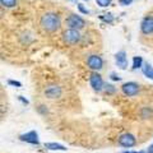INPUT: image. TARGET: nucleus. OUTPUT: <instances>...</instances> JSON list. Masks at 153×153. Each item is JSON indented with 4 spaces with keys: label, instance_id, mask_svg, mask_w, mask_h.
I'll use <instances>...</instances> for the list:
<instances>
[{
    "label": "nucleus",
    "instance_id": "nucleus-1",
    "mask_svg": "<svg viewBox=\"0 0 153 153\" xmlns=\"http://www.w3.org/2000/svg\"><path fill=\"white\" fill-rule=\"evenodd\" d=\"M60 25H61L60 17L55 13H46L40 19L41 28L46 32H50V33L56 32L60 28Z\"/></svg>",
    "mask_w": 153,
    "mask_h": 153
},
{
    "label": "nucleus",
    "instance_id": "nucleus-2",
    "mask_svg": "<svg viewBox=\"0 0 153 153\" xmlns=\"http://www.w3.org/2000/svg\"><path fill=\"white\" fill-rule=\"evenodd\" d=\"M63 40H64V42H66V44H69V45H75L80 41V35H79L78 30L69 28V30H66L63 33Z\"/></svg>",
    "mask_w": 153,
    "mask_h": 153
},
{
    "label": "nucleus",
    "instance_id": "nucleus-3",
    "mask_svg": "<svg viewBox=\"0 0 153 153\" xmlns=\"http://www.w3.org/2000/svg\"><path fill=\"white\" fill-rule=\"evenodd\" d=\"M66 25L69 26V28L79 31L85 26V22L83 18H80L79 16H76V14H71V16H69V18L66 19Z\"/></svg>",
    "mask_w": 153,
    "mask_h": 153
},
{
    "label": "nucleus",
    "instance_id": "nucleus-4",
    "mask_svg": "<svg viewBox=\"0 0 153 153\" xmlns=\"http://www.w3.org/2000/svg\"><path fill=\"white\" fill-rule=\"evenodd\" d=\"M89 83H91V87L93 88L94 92H101V91L103 89V80L101 78V75H100L97 71H93L92 74H91L89 76Z\"/></svg>",
    "mask_w": 153,
    "mask_h": 153
},
{
    "label": "nucleus",
    "instance_id": "nucleus-5",
    "mask_svg": "<svg viewBox=\"0 0 153 153\" xmlns=\"http://www.w3.org/2000/svg\"><path fill=\"white\" fill-rule=\"evenodd\" d=\"M87 65H88V68L92 69L93 71L101 70L103 66V60H102V57L98 55H91L87 59Z\"/></svg>",
    "mask_w": 153,
    "mask_h": 153
},
{
    "label": "nucleus",
    "instance_id": "nucleus-6",
    "mask_svg": "<svg viewBox=\"0 0 153 153\" xmlns=\"http://www.w3.org/2000/svg\"><path fill=\"white\" fill-rule=\"evenodd\" d=\"M121 91L128 97H133V96L138 94V92H139V85L134 82H128L121 85Z\"/></svg>",
    "mask_w": 153,
    "mask_h": 153
},
{
    "label": "nucleus",
    "instance_id": "nucleus-7",
    "mask_svg": "<svg viewBox=\"0 0 153 153\" xmlns=\"http://www.w3.org/2000/svg\"><path fill=\"white\" fill-rule=\"evenodd\" d=\"M117 143L124 148H131L137 144V139L131 134H123V135L119 137Z\"/></svg>",
    "mask_w": 153,
    "mask_h": 153
},
{
    "label": "nucleus",
    "instance_id": "nucleus-8",
    "mask_svg": "<svg viewBox=\"0 0 153 153\" xmlns=\"http://www.w3.org/2000/svg\"><path fill=\"white\" fill-rule=\"evenodd\" d=\"M19 139L22 142H27L30 143V144H35V146H38L40 144V140H38V135L36 131H28L26 134H22L21 137H19Z\"/></svg>",
    "mask_w": 153,
    "mask_h": 153
},
{
    "label": "nucleus",
    "instance_id": "nucleus-9",
    "mask_svg": "<svg viewBox=\"0 0 153 153\" xmlns=\"http://www.w3.org/2000/svg\"><path fill=\"white\" fill-rule=\"evenodd\" d=\"M140 30H142V33H144V35L153 33V17H146L143 19L140 25Z\"/></svg>",
    "mask_w": 153,
    "mask_h": 153
},
{
    "label": "nucleus",
    "instance_id": "nucleus-10",
    "mask_svg": "<svg viewBox=\"0 0 153 153\" xmlns=\"http://www.w3.org/2000/svg\"><path fill=\"white\" fill-rule=\"evenodd\" d=\"M115 61H116L117 66L120 69H126L128 66V57L125 51H119L116 55H115Z\"/></svg>",
    "mask_w": 153,
    "mask_h": 153
},
{
    "label": "nucleus",
    "instance_id": "nucleus-11",
    "mask_svg": "<svg viewBox=\"0 0 153 153\" xmlns=\"http://www.w3.org/2000/svg\"><path fill=\"white\" fill-rule=\"evenodd\" d=\"M45 94L49 98H57V97H60V94H61V88L59 85H49V87L45 89Z\"/></svg>",
    "mask_w": 153,
    "mask_h": 153
},
{
    "label": "nucleus",
    "instance_id": "nucleus-12",
    "mask_svg": "<svg viewBox=\"0 0 153 153\" xmlns=\"http://www.w3.org/2000/svg\"><path fill=\"white\" fill-rule=\"evenodd\" d=\"M142 70H143V74H144L147 78H149V79L153 80V66L151 64H148V63L143 64Z\"/></svg>",
    "mask_w": 153,
    "mask_h": 153
},
{
    "label": "nucleus",
    "instance_id": "nucleus-13",
    "mask_svg": "<svg viewBox=\"0 0 153 153\" xmlns=\"http://www.w3.org/2000/svg\"><path fill=\"white\" fill-rule=\"evenodd\" d=\"M45 148L50 151H66V148L59 143H45Z\"/></svg>",
    "mask_w": 153,
    "mask_h": 153
},
{
    "label": "nucleus",
    "instance_id": "nucleus-14",
    "mask_svg": "<svg viewBox=\"0 0 153 153\" xmlns=\"http://www.w3.org/2000/svg\"><path fill=\"white\" fill-rule=\"evenodd\" d=\"M143 66V59L140 56H135L133 59V69H139Z\"/></svg>",
    "mask_w": 153,
    "mask_h": 153
},
{
    "label": "nucleus",
    "instance_id": "nucleus-15",
    "mask_svg": "<svg viewBox=\"0 0 153 153\" xmlns=\"http://www.w3.org/2000/svg\"><path fill=\"white\" fill-rule=\"evenodd\" d=\"M0 3L4 8H13L17 5V0H0Z\"/></svg>",
    "mask_w": 153,
    "mask_h": 153
},
{
    "label": "nucleus",
    "instance_id": "nucleus-16",
    "mask_svg": "<svg viewBox=\"0 0 153 153\" xmlns=\"http://www.w3.org/2000/svg\"><path fill=\"white\" fill-rule=\"evenodd\" d=\"M103 89H105V93L106 94H114L115 92H116V88H115L112 84H105Z\"/></svg>",
    "mask_w": 153,
    "mask_h": 153
},
{
    "label": "nucleus",
    "instance_id": "nucleus-17",
    "mask_svg": "<svg viewBox=\"0 0 153 153\" xmlns=\"http://www.w3.org/2000/svg\"><path fill=\"white\" fill-rule=\"evenodd\" d=\"M100 19L103 21V22H106V23H111L114 21V17H112L111 13H107V14H102V16H100Z\"/></svg>",
    "mask_w": 153,
    "mask_h": 153
},
{
    "label": "nucleus",
    "instance_id": "nucleus-18",
    "mask_svg": "<svg viewBox=\"0 0 153 153\" xmlns=\"http://www.w3.org/2000/svg\"><path fill=\"white\" fill-rule=\"evenodd\" d=\"M96 3H97L101 8H106L111 4V0H96Z\"/></svg>",
    "mask_w": 153,
    "mask_h": 153
},
{
    "label": "nucleus",
    "instance_id": "nucleus-19",
    "mask_svg": "<svg viewBox=\"0 0 153 153\" xmlns=\"http://www.w3.org/2000/svg\"><path fill=\"white\" fill-rule=\"evenodd\" d=\"M8 84L14 85V87H22V83L18 82V80H12V79H9V80H8Z\"/></svg>",
    "mask_w": 153,
    "mask_h": 153
},
{
    "label": "nucleus",
    "instance_id": "nucleus-20",
    "mask_svg": "<svg viewBox=\"0 0 153 153\" xmlns=\"http://www.w3.org/2000/svg\"><path fill=\"white\" fill-rule=\"evenodd\" d=\"M78 9H79L80 13H83V14H89V10L83 7V4H78Z\"/></svg>",
    "mask_w": 153,
    "mask_h": 153
},
{
    "label": "nucleus",
    "instance_id": "nucleus-21",
    "mask_svg": "<svg viewBox=\"0 0 153 153\" xmlns=\"http://www.w3.org/2000/svg\"><path fill=\"white\" fill-rule=\"evenodd\" d=\"M134 1V0H119V3H120V5H124V7H126V5H130V4Z\"/></svg>",
    "mask_w": 153,
    "mask_h": 153
},
{
    "label": "nucleus",
    "instance_id": "nucleus-22",
    "mask_svg": "<svg viewBox=\"0 0 153 153\" xmlns=\"http://www.w3.org/2000/svg\"><path fill=\"white\" fill-rule=\"evenodd\" d=\"M110 78H111L112 80H117V82H119V80H120L121 78H120V76H119L117 74H115V73H111V75H110Z\"/></svg>",
    "mask_w": 153,
    "mask_h": 153
},
{
    "label": "nucleus",
    "instance_id": "nucleus-23",
    "mask_svg": "<svg viewBox=\"0 0 153 153\" xmlns=\"http://www.w3.org/2000/svg\"><path fill=\"white\" fill-rule=\"evenodd\" d=\"M38 112H41V114H46L47 112V108L45 106H38Z\"/></svg>",
    "mask_w": 153,
    "mask_h": 153
},
{
    "label": "nucleus",
    "instance_id": "nucleus-24",
    "mask_svg": "<svg viewBox=\"0 0 153 153\" xmlns=\"http://www.w3.org/2000/svg\"><path fill=\"white\" fill-rule=\"evenodd\" d=\"M18 100H19V101H21V102H22L23 105H28V101H27L26 98H23L22 96H19V97H18Z\"/></svg>",
    "mask_w": 153,
    "mask_h": 153
},
{
    "label": "nucleus",
    "instance_id": "nucleus-25",
    "mask_svg": "<svg viewBox=\"0 0 153 153\" xmlns=\"http://www.w3.org/2000/svg\"><path fill=\"white\" fill-rule=\"evenodd\" d=\"M147 153H153V143H152V144H151L149 147H148V151H147Z\"/></svg>",
    "mask_w": 153,
    "mask_h": 153
},
{
    "label": "nucleus",
    "instance_id": "nucleus-26",
    "mask_svg": "<svg viewBox=\"0 0 153 153\" xmlns=\"http://www.w3.org/2000/svg\"><path fill=\"white\" fill-rule=\"evenodd\" d=\"M123 153H137V152H123Z\"/></svg>",
    "mask_w": 153,
    "mask_h": 153
},
{
    "label": "nucleus",
    "instance_id": "nucleus-27",
    "mask_svg": "<svg viewBox=\"0 0 153 153\" xmlns=\"http://www.w3.org/2000/svg\"><path fill=\"white\" fill-rule=\"evenodd\" d=\"M137 153H146V152H143V151H140V152H137Z\"/></svg>",
    "mask_w": 153,
    "mask_h": 153
},
{
    "label": "nucleus",
    "instance_id": "nucleus-28",
    "mask_svg": "<svg viewBox=\"0 0 153 153\" xmlns=\"http://www.w3.org/2000/svg\"><path fill=\"white\" fill-rule=\"evenodd\" d=\"M71 1H75V0H71Z\"/></svg>",
    "mask_w": 153,
    "mask_h": 153
}]
</instances>
